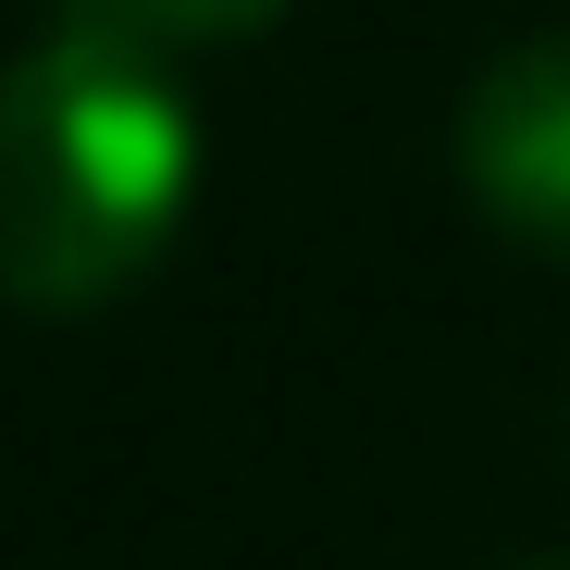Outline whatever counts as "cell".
<instances>
[{
  "label": "cell",
  "mask_w": 570,
  "mask_h": 570,
  "mask_svg": "<svg viewBox=\"0 0 570 570\" xmlns=\"http://www.w3.org/2000/svg\"><path fill=\"white\" fill-rule=\"evenodd\" d=\"M186 112L125 50L50 38L0 75V298L100 311L161 261L186 212Z\"/></svg>",
  "instance_id": "6da1fadb"
},
{
  "label": "cell",
  "mask_w": 570,
  "mask_h": 570,
  "mask_svg": "<svg viewBox=\"0 0 570 570\" xmlns=\"http://www.w3.org/2000/svg\"><path fill=\"white\" fill-rule=\"evenodd\" d=\"M459 174L509 236L570 261V38L484 62V87L459 100Z\"/></svg>",
  "instance_id": "7a4b0ae2"
},
{
  "label": "cell",
  "mask_w": 570,
  "mask_h": 570,
  "mask_svg": "<svg viewBox=\"0 0 570 570\" xmlns=\"http://www.w3.org/2000/svg\"><path fill=\"white\" fill-rule=\"evenodd\" d=\"M273 13H285V0H62V38L125 50V62H161V50L248 38V26H273Z\"/></svg>",
  "instance_id": "3957f363"
}]
</instances>
